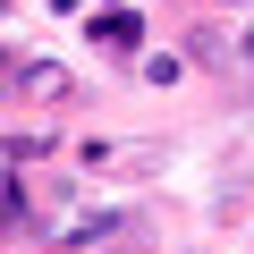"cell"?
<instances>
[{
	"instance_id": "6da1fadb",
	"label": "cell",
	"mask_w": 254,
	"mask_h": 254,
	"mask_svg": "<svg viewBox=\"0 0 254 254\" xmlns=\"http://www.w3.org/2000/svg\"><path fill=\"white\" fill-rule=\"evenodd\" d=\"M17 93H26V102H68V68H51V60H17Z\"/></svg>"
},
{
	"instance_id": "7a4b0ae2",
	"label": "cell",
	"mask_w": 254,
	"mask_h": 254,
	"mask_svg": "<svg viewBox=\"0 0 254 254\" xmlns=\"http://www.w3.org/2000/svg\"><path fill=\"white\" fill-rule=\"evenodd\" d=\"M93 43H102V51H136V43H144V17H136V9H102V17H93Z\"/></svg>"
},
{
	"instance_id": "3957f363",
	"label": "cell",
	"mask_w": 254,
	"mask_h": 254,
	"mask_svg": "<svg viewBox=\"0 0 254 254\" xmlns=\"http://www.w3.org/2000/svg\"><path fill=\"white\" fill-rule=\"evenodd\" d=\"M9 229H17V237H34V203H26V187H17V178H9Z\"/></svg>"
}]
</instances>
